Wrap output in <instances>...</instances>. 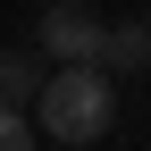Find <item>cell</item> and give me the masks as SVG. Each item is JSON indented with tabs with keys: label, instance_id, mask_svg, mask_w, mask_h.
<instances>
[{
	"label": "cell",
	"instance_id": "1",
	"mask_svg": "<svg viewBox=\"0 0 151 151\" xmlns=\"http://www.w3.org/2000/svg\"><path fill=\"white\" fill-rule=\"evenodd\" d=\"M42 134L50 143H101L109 126H118V84H109L101 67H50V84H42Z\"/></svg>",
	"mask_w": 151,
	"mask_h": 151
},
{
	"label": "cell",
	"instance_id": "2",
	"mask_svg": "<svg viewBox=\"0 0 151 151\" xmlns=\"http://www.w3.org/2000/svg\"><path fill=\"white\" fill-rule=\"evenodd\" d=\"M101 42H109V25L84 0H50L42 25H34V59L42 67H101Z\"/></svg>",
	"mask_w": 151,
	"mask_h": 151
},
{
	"label": "cell",
	"instance_id": "3",
	"mask_svg": "<svg viewBox=\"0 0 151 151\" xmlns=\"http://www.w3.org/2000/svg\"><path fill=\"white\" fill-rule=\"evenodd\" d=\"M42 84H50V67L34 59V50H9V59H0V109H17V118H25V109L42 101Z\"/></svg>",
	"mask_w": 151,
	"mask_h": 151
},
{
	"label": "cell",
	"instance_id": "4",
	"mask_svg": "<svg viewBox=\"0 0 151 151\" xmlns=\"http://www.w3.org/2000/svg\"><path fill=\"white\" fill-rule=\"evenodd\" d=\"M151 67V17L143 25H109V42H101V76H134Z\"/></svg>",
	"mask_w": 151,
	"mask_h": 151
},
{
	"label": "cell",
	"instance_id": "5",
	"mask_svg": "<svg viewBox=\"0 0 151 151\" xmlns=\"http://www.w3.org/2000/svg\"><path fill=\"white\" fill-rule=\"evenodd\" d=\"M0 151H34V118H17V109H0Z\"/></svg>",
	"mask_w": 151,
	"mask_h": 151
}]
</instances>
